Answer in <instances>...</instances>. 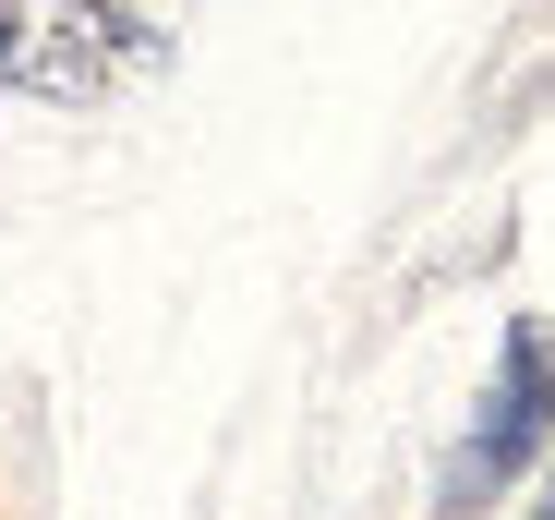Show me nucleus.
Returning <instances> with one entry per match:
<instances>
[{
    "instance_id": "obj_1",
    "label": "nucleus",
    "mask_w": 555,
    "mask_h": 520,
    "mask_svg": "<svg viewBox=\"0 0 555 520\" xmlns=\"http://www.w3.org/2000/svg\"><path fill=\"white\" fill-rule=\"evenodd\" d=\"M157 37L109 0H0V98H109L121 73H145Z\"/></svg>"
},
{
    "instance_id": "obj_2",
    "label": "nucleus",
    "mask_w": 555,
    "mask_h": 520,
    "mask_svg": "<svg viewBox=\"0 0 555 520\" xmlns=\"http://www.w3.org/2000/svg\"><path fill=\"white\" fill-rule=\"evenodd\" d=\"M543 436H555V327L519 315V327H507V364H495V388H483V423H472L459 460H447V520L483 508L495 484H519V460H531Z\"/></svg>"
},
{
    "instance_id": "obj_3",
    "label": "nucleus",
    "mask_w": 555,
    "mask_h": 520,
    "mask_svg": "<svg viewBox=\"0 0 555 520\" xmlns=\"http://www.w3.org/2000/svg\"><path fill=\"white\" fill-rule=\"evenodd\" d=\"M531 520H555V496H543V508H531Z\"/></svg>"
}]
</instances>
